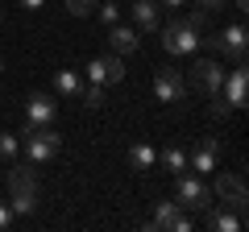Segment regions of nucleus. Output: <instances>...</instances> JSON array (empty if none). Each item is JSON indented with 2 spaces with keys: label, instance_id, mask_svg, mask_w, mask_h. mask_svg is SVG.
Returning <instances> with one entry per match:
<instances>
[{
  "label": "nucleus",
  "instance_id": "1",
  "mask_svg": "<svg viewBox=\"0 0 249 232\" xmlns=\"http://www.w3.org/2000/svg\"><path fill=\"white\" fill-rule=\"evenodd\" d=\"M204 9L199 13H191V17H175V21H166L162 25V46H166V54H196L199 50V29H204Z\"/></svg>",
  "mask_w": 249,
  "mask_h": 232
},
{
  "label": "nucleus",
  "instance_id": "2",
  "mask_svg": "<svg viewBox=\"0 0 249 232\" xmlns=\"http://www.w3.org/2000/svg\"><path fill=\"white\" fill-rule=\"evenodd\" d=\"M9 207L17 215H29L37 207V179H34V170H25V166L9 170Z\"/></svg>",
  "mask_w": 249,
  "mask_h": 232
},
{
  "label": "nucleus",
  "instance_id": "3",
  "mask_svg": "<svg viewBox=\"0 0 249 232\" xmlns=\"http://www.w3.org/2000/svg\"><path fill=\"white\" fill-rule=\"evenodd\" d=\"M220 83H224V66L216 63V58H196V63H191V83H187L191 91H199V96H216Z\"/></svg>",
  "mask_w": 249,
  "mask_h": 232
},
{
  "label": "nucleus",
  "instance_id": "4",
  "mask_svg": "<svg viewBox=\"0 0 249 232\" xmlns=\"http://www.w3.org/2000/svg\"><path fill=\"white\" fill-rule=\"evenodd\" d=\"M178 179V187H175V199H178V207H191V212H208L212 207V191L204 187L199 179H191V174H175Z\"/></svg>",
  "mask_w": 249,
  "mask_h": 232
},
{
  "label": "nucleus",
  "instance_id": "5",
  "mask_svg": "<svg viewBox=\"0 0 249 232\" xmlns=\"http://www.w3.org/2000/svg\"><path fill=\"white\" fill-rule=\"evenodd\" d=\"M208 46H212L216 54H229L232 63H245V50H249V42H245V25H241V21H232L229 29H220L216 37H208Z\"/></svg>",
  "mask_w": 249,
  "mask_h": 232
},
{
  "label": "nucleus",
  "instance_id": "6",
  "mask_svg": "<svg viewBox=\"0 0 249 232\" xmlns=\"http://www.w3.org/2000/svg\"><path fill=\"white\" fill-rule=\"evenodd\" d=\"M154 96H158V104H183V99H187V79H183V71L162 66V71L154 75Z\"/></svg>",
  "mask_w": 249,
  "mask_h": 232
},
{
  "label": "nucleus",
  "instance_id": "7",
  "mask_svg": "<svg viewBox=\"0 0 249 232\" xmlns=\"http://www.w3.org/2000/svg\"><path fill=\"white\" fill-rule=\"evenodd\" d=\"M54 116H58V99L46 96V91H34V96L25 99V133H29V129L54 125Z\"/></svg>",
  "mask_w": 249,
  "mask_h": 232
},
{
  "label": "nucleus",
  "instance_id": "8",
  "mask_svg": "<svg viewBox=\"0 0 249 232\" xmlns=\"http://www.w3.org/2000/svg\"><path fill=\"white\" fill-rule=\"evenodd\" d=\"M58 145H62V137L54 133L50 125H46V129H29V133H25V153L37 162V166H46V162L58 153Z\"/></svg>",
  "mask_w": 249,
  "mask_h": 232
},
{
  "label": "nucleus",
  "instance_id": "9",
  "mask_svg": "<svg viewBox=\"0 0 249 232\" xmlns=\"http://www.w3.org/2000/svg\"><path fill=\"white\" fill-rule=\"evenodd\" d=\"M88 79L108 87V83H124V54H104L88 63Z\"/></svg>",
  "mask_w": 249,
  "mask_h": 232
},
{
  "label": "nucleus",
  "instance_id": "10",
  "mask_svg": "<svg viewBox=\"0 0 249 232\" xmlns=\"http://www.w3.org/2000/svg\"><path fill=\"white\" fill-rule=\"evenodd\" d=\"M216 199H224V207H232L237 215H245V179L241 174H216Z\"/></svg>",
  "mask_w": 249,
  "mask_h": 232
},
{
  "label": "nucleus",
  "instance_id": "11",
  "mask_svg": "<svg viewBox=\"0 0 249 232\" xmlns=\"http://www.w3.org/2000/svg\"><path fill=\"white\" fill-rule=\"evenodd\" d=\"M216 162H220V141H216V137H204L196 149L187 153V166L196 170V174H212Z\"/></svg>",
  "mask_w": 249,
  "mask_h": 232
},
{
  "label": "nucleus",
  "instance_id": "12",
  "mask_svg": "<svg viewBox=\"0 0 249 232\" xmlns=\"http://www.w3.org/2000/svg\"><path fill=\"white\" fill-rule=\"evenodd\" d=\"M108 46H112V54H137V46H142V33H137L133 25H108Z\"/></svg>",
  "mask_w": 249,
  "mask_h": 232
},
{
  "label": "nucleus",
  "instance_id": "13",
  "mask_svg": "<svg viewBox=\"0 0 249 232\" xmlns=\"http://www.w3.org/2000/svg\"><path fill=\"white\" fill-rule=\"evenodd\" d=\"M133 29L158 33V0H133Z\"/></svg>",
  "mask_w": 249,
  "mask_h": 232
},
{
  "label": "nucleus",
  "instance_id": "14",
  "mask_svg": "<svg viewBox=\"0 0 249 232\" xmlns=\"http://www.w3.org/2000/svg\"><path fill=\"white\" fill-rule=\"evenodd\" d=\"M220 91H224V99H229V108H241V104H245V63H237V71L224 75Z\"/></svg>",
  "mask_w": 249,
  "mask_h": 232
},
{
  "label": "nucleus",
  "instance_id": "15",
  "mask_svg": "<svg viewBox=\"0 0 249 232\" xmlns=\"http://www.w3.org/2000/svg\"><path fill=\"white\" fill-rule=\"evenodd\" d=\"M129 166H133L137 174H145V170H154V166H158V153H154V145H145V141L129 145Z\"/></svg>",
  "mask_w": 249,
  "mask_h": 232
},
{
  "label": "nucleus",
  "instance_id": "16",
  "mask_svg": "<svg viewBox=\"0 0 249 232\" xmlns=\"http://www.w3.org/2000/svg\"><path fill=\"white\" fill-rule=\"evenodd\" d=\"M178 199H158L154 203V220H150V228H175V220H178Z\"/></svg>",
  "mask_w": 249,
  "mask_h": 232
},
{
  "label": "nucleus",
  "instance_id": "17",
  "mask_svg": "<svg viewBox=\"0 0 249 232\" xmlns=\"http://www.w3.org/2000/svg\"><path fill=\"white\" fill-rule=\"evenodd\" d=\"M158 166L166 170V174H183L187 170V149L183 145H166V149L158 153Z\"/></svg>",
  "mask_w": 249,
  "mask_h": 232
},
{
  "label": "nucleus",
  "instance_id": "18",
  "mask_svg": "<svg viewBox=\"0 0 249 232\" xmlns=\"http://www.w3.org/2000/svg\"><path fill=\"white\" fill-rule=\"evenodd\" d=\"M208 224H212L216 232H241V228H245V215H237L232 207H224V212H212Z\"/></svg>",
  "mask_w": 249,
  "mask_h": 232
},
{
  "label": "nucleus",
  "instance_id": "19",
  "mask_svg": "<svg viewBox=\"0 0 249 232\" xmlns=\"http://www.w3.org/2000/svg\"><path fill=\"white\" fill-rule=\"evenodd\" d=\"M79 87H83V83H79V75H75V71H54V91H58V96L75 99V96H79Z\"/></svg>",
  "mask_w": 249,
  "mask_h": 232
},
{
  "label": "nucleus",
  "instance_id": "20",
  "mask_svg": "<svg viewBox=\"0 0 249 232\" xmlns=\"http://www.w3.org/2000/svg\"><path fill=\"white\" fill-rule=\"evenodd\" d=\"M17 149H21V137H13V133H0V162H17Z\"/></svg>",
  "mask_w": 249,
  "mask_h": 232
},
{
  "label": "nucleus",
  "instance_id": "21",
  "mask_svg": "<svg viewBox=\"0 0 249 232\" xmlns=\"http://www.w3.org/2000/svg\"><path fill=\"white\" fill-rule=\"evenodd\" d=\"M79 104H88V108H100L104 104V87H100V83H88V87H79Z\"/></svg>",
  "mask_w": 249,
  "mask_h": 232
},
{
  "label": "nucleus",
  "instance_id": "22",
  "mask_svg": "<svg viewBox=\"0 0 249 232\" xmlns=\"http://www.w3.org/2000/svg\"><path fill=\"white\" fill-rule=\"evenodd\" d=\"M100 21H104V25H116V21H121V4H112V0H100Z\"/></svg>",
  "mask_w": 249,
  "mask_h": 232
},
{
  "label": "nucleus",
  "instance_id": "23",
  "mask_svg": "<svg viewBox=\"0 0 249 232\" xmlns=\"http://www.w3.org/2000/svg\"><path fill=\"white\" fill-rule=\"evenodd\" d=\"M208 99H212V108H208V112H212V120H224V116L232 112V108H229V99H224L220 91H216V96H208Z\"/></svg>",
  "mask_w": 249,
  "mask_h": 232
},
{
  "label": "nucleus",
  "instance_id": "24",
  "mask_svg": "<svg viewBox=\"0 0 249 232\" xmlns=\"http://www.w3.org/2000/svg\"><path fill=\"white\" fill-rule=\"evenodd\" d=\"M100 0H67V9L75 13V17H91V9H96Z\"/></svg>",
  "mask_w": 249,
  "mask_h": 232
},
{
  "label": "nucleus",
  "instance_id": "25",
  "mask_svg": "<svg viewBox=\"0 0 249 232\" xmlns=\"http://www.w3.org/2000/svg\"><path fill=\"white\" fill-rule=\"evenodd\" d=\"M13 215H17V212H13L9 203H0V232H9V228H13Z\"/></svg>",
  "mask_w": 249,
  "mask_h": 232
},
{
  "label": "nucleus",
  "instance_id": "26",
  "mask_svg": "<svg viewBox=\"0 0 249 232\" xmlns=\"http://www.w3.org/2000/svg\"><path fill=\"white\" fill-rule=\"evenodd\" d=\"M196 4H199V9L208 13V9H224V4H229V0H196Z\"/></svg>",
  "mask_w": 249,
  "mask_h": 232
},
{
  "label": "nucleus",
  "instance_id": "27",
  "mask_svg": "<svg viewBox=\"0 0 249 232\" xmlns=\"http://www.w3.org/2000/svg\"><path fill=\"white\" fill-rule=\"evenodd\" d=\"M232 9H237V17H245V9H249V0H232Z\"/></svg>",
  "mask_w": 249,
  "mask_h": 232
},
{
  "label": "nucleus",
  "instance_id": "28",
  "mask_svg": "<svg viewBox=\"0 0 249 232\" xmlns=\"http://www.w3.org/2000/svg\"><path fill=\"white\" fill-rule=\"evenodd\" d=\"M46 0H21V9H42Z\"/></svg>",
  "mask_w": 249,
  "mask_h": 232
},
{
  "label": "nucleus",
  "instance_id": "29",
  "mask_svg": "<svg viewBox=\"0 0 249 232\" xmlns=\"http://www.w3.org/2000/svg\"><path fill=\"white\" fill-rule=\"evenodd\" d=\"M162 4H166V9H178V4H187V0H162Z\"/></svg>",
  "mask_w": 249,
  "mask_h": 232
},
{
  "label": "nucleus",
  "instance_id": "30",
  "mask_svg": "<svg viewBox=\"0 0 249 232\" xmlns=\"http://www.w3.org/2000/svg\"><path fill=\"white\" fill-rule=\"evenodd\" d=\"M0 71H4V58H0Z\"/></svg>",
  "mask_w": 249,
  "mask_h": 232
},
{
  "label": "nucleus",
  "instance_id": "31",
  "mask_svg": "<svg viewBox=\"0 0 249 232\" xmlns=\"http://www.w3.org/2000/svg\"><path fill=\"white\" fill-rule=\"evenodd\" d=\"M0 21H4V13H0Z\"/></svg>",
  "mask_w": 249,
  "mask_h": 232
}]
</instances>
